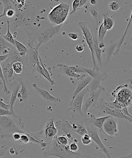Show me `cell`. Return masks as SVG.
<instances>
[{"mask_svg": "<svg viewBox=\"0 0 132 158\" xmlns=\"http://www.w3.org/2000/svg\"><path fill=\"white\" fill-rule=\"evenodd\" d=\"M88 9L90 10V12L92 14V15L94 18V19L96 20V24L98 25L99 24V21H98V18H99V13L96 9L94 8V7L90 6H88Z\"/></svg>", "mask_w": 132, "mask_h": 158, "instance_id": "obj_32", "label": "cell"}, {"mask_svg": "<svg viewBox=\"0 0 132 158\" xmlns=\"http://www.w3.org/2000/svg\"><path fill=\"white\" fill-rule=\"evenodd\" d=\"M29 47V49L28 48L27 53H28L29 62L34 67L38 59V49L33 48L30 46Z\"/></svg>", "mask_w": 132, "mask_h": 158, "instance_id": "obj_19", "label": "cell"}, {"mask_svg": "<svg viewBox=\"0 0 132 158\" xmlns=\"http://www.w3.org/2000/svg\"><path fill=\"white\" fill-rule=\"evenodd\" d=\"M92 35L93 36V46H94V50L95 54L96 55V59H97L98 64L100 65H102V50L99 48V42L98 40V31L97 27L94 26L93 29L90 30Z\"/></svg>", "mask_w": 132, "mask_h": 158, "instance_id": "obj_11", "label": "cell"}, {"mask_svg": "<svg viewBox=\"0 0 132 158\" xmlns=\"http://www.w3.org/2000/svg\"><path fill=\"white\" fill-rule=\"evenodd\" d=\"M10 48L7 47V46H4L1 50V53L3 55L8 54V53H10Z\"/></svg>", "mask_w": 132, "mask_h": 158, "instance_id": "obj_43", "label": "cell"}, {"mask_svg": "<svg viewBox=\"0 0 132 158\" xmlns=\"http://www.w3.org/2000/svg\"><path fill=\"white\" fill-rule=\"evenodd\" d=\"M106 31L107 30L104 27L103 23H102L99 27V33H98V40L99 43L103 42Z\"/></svg>", "mask_w": 132, "mask_h": 158, "instance_id": "obj_26", "label": "cell"}, {"mask_svg": "<svg viewBox=\"0 0 132 158\" xmlns=\"http://www.w3.org/2000/svg\"><path fill=\"white\" fill-rule=\"evenodd\" d=\"M69 148L70 151L75 152H78L79 148L77 144L74 142L69 145Z\"/></svg>", "mask_w": 132, "mask_h": 158, "instance_id": "obj_38", "label": "cell"}, {"mask_svg": "<svg viewBox=\"0 0 132 158\" xmlns=\"http://www.w3.org/2000/svg\"><path fill=\"white\" fill-rule=\"evenodd\" d=\"M13 70L12 67V64L7 70V78L8 82H10L15 79V77L13 75Z\"/></svg>", "mask_w": 132, "mask_h": 158, "instance_id": "obj_34", "label": "cell"}, {"mask_svg": "<svg viewBox=\"0 0 132 158\" xmlns=\"http://www.w3.org/2000/svg\"><path fill=\"white\" fill-rule=\"evenodd\" d=\"M105 90L104 87H100L96 91L90 92V96L87 99L83 106H82V111L83 113L87 116V110L93 105H96L102 92Z\"/></svg>", "mask_w": 132, "mask_h": 158, "instance_id": "obj_8", "label": "cell"}, {"mask_svg": "<svg viewBox=\"0 0 132 158\" xmlns=\"http://www.w3.org/2000/svg\"><path fill=\"white\" fill-rule=\"evenodd\" d=\"M54 124L58 133H64L66 135L68 133L73 134V133H75L73 131L71 126L69 123L68 121L62 119L57 121Z\"/></svg>", "mask_w": 132, "mask_h": 158, "instance_id": "obj_15", "label": "cell"}, {"mask_svg": "<svg viewBox=\"0 0 132 158\" xmlns=\"http://www.w3.org/2000/svg\"><path fill=\"white\" fill-rule=\"evenodd\" d=\"M88 92H89V87L88 85H87L77 95L73 101L72 105L66 111V113L72 111L79 117L86 118L87 116L84 115L82 111V103L84 96Z\"/></svg>", "mask_w": 132, "mask_h": 158, "instance_id": "obj_4", "label": "cell"}, {"mask_svg": "<svg viewBox=\"0 0 132 158\" xmlns=\"http://www.w3.org/2000/svg\"><path fill=\"white\" fill-rule=\"evenodd\" d=\"M4 39V38L2 37V35L0 33V54L1 53L2 48L4 46H7V43Z\"/></svg>", "mask_w": 132, "mask_h": 158, "instance_id": "obj_42", "label": "cell"}, {"mask_svg": "<svg viewBox=\"0 0 132 158\" xmlns=\"http://www.w3.org/2000/svg\"><path fill=\"white\" fill-rule=\"evenodd\" d=\"M3 17L2 15H0V18H1V17Z\"/></svg>", "mask_w": 132, "mask_h": 158, "instance_id": "obj_54", "label": "cell"}, {"mask_svg": "<svg viewBox=\"0 0 132 158\" xmlns=\"http://www.w3.org/2000/svg\"><path fill=\"white\" fill-rule=\"evenodd\" d=\"M81 141H82L83 145H89L92 143L91 138L87 133L84 134L82 136Z\"/></svg>", "mask_w": 132, "mask_h": 158, "instance_id": "obj_31", "label": "cell"}, {"mask_svg": "<svg viewBox=\"0 0 132 158\" xmlns=\"http://www.w3.org/2000/svg\"><path fill=\"white\" fill-rule=\"evenodd\" d=\"M57 66L59 67L61 72L65 73L66 75L72 77L76 78L78 80H82L86 76L85 75H81L77 74L70 68L69 66L59 64L57 65Z\"/></svg>", "mask_w": 132, "mask_h": 158, "instance_id": "obj_18", "label": "cell"}, {"mask_svg": "<svg viewBox=\"0 0 132 158\" xmlns=\"http://www.w3.org/2000/svg\"><path fill=\"white\" fill-rule=\"evenodd\" d=\"M20 87V85L19 84H17L16 85H15V87H13V89H12V93L10 102L11 107V109L12 110H13L14 104L17 97L18 92L19 91Z\"/></svg>", "mask_w": 132, "mask_h": 158, "instance_id": "obj_25", "label": "cell"}, {"mask_svg": "<svg viewBox=\"0 0 132 158\" xmlns=\"http://www.w3.org/2000/svg\"><path fill=\"white\" fill-rule=\"evenodd\" d=\"M117 119L112 116L105 121L103 126L104 134L107 137L113 139V136L119 134Z\"/></svg>", "mask_w": 132, "mask_h": 158, "instance_id": "obj_6", "label": "cell"}, {"mask_svg": "<svg viewBox=\"0 0 132 158\" xmlns=\"http://www.w3.org/2000/svg\"><path fill=\"white\" fill-rule=\"evenodd\" d=\"M68 122L71 126L72 130L75 133H77L81 136L87 133L86 127L84 126L82 121H68Z\"/></svg>", "mask_w": 132, "mask_h": 158, "instance_id": "obj_16", "label": "cell"}, {"mask_svg": "<svg viewBox=\"0 0 132 158\" xmlns=\"http://www.w3.org/2000/svg\"><path fill=\"white\" fill-rule=\"evenodd\" d=\"M87 116H88L87 118L84 119V121L87 122L91 124V126L96 127L103 133L104 132L102 129L103 126L104 122L108 118L111 117V115H109L104 117L96 118L92 114H88L87 113Z\"/></svg>", "mask_w": 132, "mask_h": 158, "instance_id": "obj_10", "label": "cell"}, {"mask_svg": "<svg viewBox=\"0 0 132 158\" xmlns=\"http://www.w3.org/2000/svg\"><path fill=\"white\" fill-rule=\"evenodd\" d=\"M15 114L14 111H7L0 107V115L11 116Z\"/></svg>", "mask_w": 132, "mask_h": 158, "instance_id": "obj_37", "label": "cell"}, {"mask_svg": "<svg viewBox=\"0 0 132 158\" xmlns=\"http://www.w3.org/2000/svg\"><path fill=\"white\" fill-rule=\"evenodd\" d=\"M12 67L14 73L16 74L20 75L23 71V64L20 61H15L12 64Z\"/></svg>", "mask_w": 132, "mask_h": 158, "instance_id": "obj_23", "label": "cell"}, {"mask_svg": "<svg viewBox=\"0 0 132 158\" xmlns=\"http://www.w3.org/2000/svg\"><path fill=\"white\" fill-rule=\"evenodd\" d=\"M9 152L10 154L11 155H14L16 153V152H15L14 148H11L9 150Z\"/></svg>", "mask_w": 132, "mask_h": 158, "instance_id": "obj_51", "label": "cell"}, {"mask_svg": "<svg viewBox=\"0 0 132 158\" xmlns=\"http://www.w3.org/2000/svg\"><path fill=\"white\" fill-rule=\"evenodd\" d=\"M87 134L90 136L92 140L96 144L99 149L100 151L104 153L107 158L111 157V153L109 150L102 143L98 133V128L93 127H87Z\"/></svg>", "mask_w": 132, "mask_h": 158, "instance_id": "obj_7", "label": "cell"}, {"mask_svg": "<svg viewBox=\"0 0 132 158\" xmlns=\"http://www.w3.org/2000/svg\"><path fill=\"white\" fill-rule=\"evenodd\" d=\"M75 49H76L77 51L81 52L83 51L84 50V47L83 44H78V45L76 46V47H75Z\"/></svg>", "mask_w": 132, "mask_h": 158, "instance_id": "obj_47", "label": "cell"}, {"mask_svg": "<svg viewBox=\"0 0 132 158\" xmlns=\"http://www.w3.org/2000/svg\"><path fill=\"white\" fill-rule=\"evenodd\" d=\"M38 58H39V61L40 64V65L43 67V69H44V73H45V75L46 76V79L47 80H48L49 82H50V84L52 85H53L55 84V82L52 79L51 77H50V75L49 74V72L47 70V69H46L45 66L44 65V64H43V62H42V60H41L40 56L39 54L38 55Z\"/></svg>", "mask_w": 132, "mask_h": 158, "instance_id": "obj_27", "label": "cell"}, {"mask_svg": "<svg viewBox=\"0 0 132 158\" xmlns=\"http://www.w3.org/2000/svg\"><path fill=\"white\" fill-rule=\"evenodd\" d=\"M21 134V133H13L12 135V137L13 138V140L15 141H19L20 138Z\"/></svg>", "mask_w": 132, "mask_h": 158, "instance_id": "obj_44", "label": "cell"}, {"mask_svg": "<svg viewBox=\"0 0 132 158\" xmlns=\"http://www.w3.org/2000/svg\"><path fill=\"white\" fill-rule=\"evenodd\" d=\"M99 47L100 50H103L105 48V45L103 42L99 43Z\"/></svg>", "mask_w": 132, "mask_h": 158, "instance_id": "obj_50", "label": "cell"}, {"mask_svg": "<svg viewBox=\"0 0 132 158\" xmlns=\"http://www.w3.org/2000/svg\"><path fill=\"white\" fill-rule=\"evenodd\" d=\"M103 16L104 17V22L103 23L105 30L107 31L111 30L114 25L113 20L109 17L108 13H104Z\"/></svg>", "mask_w": 132, "mask_h": 158, "instance_id": "obj_20", "label": "cell"}, {"mask_svg": "<svg viewBox=\"0 0 132 158\" xmlns=\"http://www.w3.org/2000/svg\"><path fill=\"white\" fill-rule=\"evenodd\" d=\"M105 105L103 107V111L104 114H109L115 118L126 119L130 123L132 122V118L128 117L123 114L121 108H116V107L111 106L105 102Z\"/></svg>", "mask_w": 132, "mask_h": 158, "instance_id": "obj_9", "label": "cell"}, {"mask_svg": "<svg viewBox=\"0 0 132 158\" xmlns=\"http://www.w3.org/2000/svg\"><path fill=\"white\" fill-rule=\"evenodd\" d=\"M0 78H1V81H2L4 84V87L2 90L3 92L4 93H5L6 94H10V90H9L8 88H7L6 85V82L5 79H4L3 74L2 67H1V64H0Z\"/></svg>", "mask_w": 132, "mask_h": 158, "instance_id": "obj_28", "label": "cell"}, {"mask_svg": "<svg viewBox=\"0 0 132 158\" xmlns=\"http://www.w3.org/2000/svg\"><path fill=\"white\" fill-rule=\"evenodd\" d=\"M120 6L119 3L116 1H113L109 4V8L112 11H116L119 9Z\"/></svg>", "mask_w": 132, "mask_h": 158, "instance_id": "obj_33", "label": "cell"}, {"mask_svg": "<svg viewBox=\"0 0 132 158\" xmlns=\"http://www.w3.org/2000/svg\"><path fill=\"white\" fill-rule=\"evenodd\" d=\"M15 14V11L14 9H9L6 11L4 16H6L9 18H13Z\"/></svg>", "mask_w": 132, "mask_h": 158, "instance_id": "obj_39", "label": "cell"}, {"mask_svg": "<svg viewBox=\"0 0 132 158\" xmlns=\"http://www.w3.org/2000/svg\"><path fill=\"white\" fill-rule=\"evenodd\" d=\"M87 0H80V2L78 10H79L80 8H81L82 6H84V4H86L87 2Z\"/></svg>", "mask_w": 132, "mask_h": 158, "instance_id": "obj_49", "label": "cell"}, {"mask_svg": "<svg viewBox=\"0 0 132 158\" xmlns=\"http://www.w3.org/2000/svg\"><path fill=\"white\" fill-rule=\"evenodd\" d=\"M33 67L35 69V70H36V71L40 75H41V76L44 77L45 78H46L45 75V73H44V69H43V67L40 65V64L39 58H38V59L36 65Z\"/></svg>", "mask_w": 132, "mask_h": 158, "instance_id": "obj_30", "label": "cell"}, {"mask_svg": "<svg viewBox=\"0 0 132 158\" xmlns=\"http://www.w3.org/2000/svg\"><path fill=\"white\" fill-rule=\"evenodd\" d=\"M15 133L31 134V132L24 126L18 124L13 118L9 115H0V133L2 139L12 137Z\"/></svg>", "mask_w": 132, "mask_h": 158, "instance_id": "obj_2", "label": "cell"}, {"mask_svg": "<svg viewBox=\"0 0 132 158\" xmlns=\"http://www.w3.org/2000/svg\"><path fill=\"white\" fill-rule=\"evenodd\" d=\"M70 6L63 2L53 7L48 15L52 23L60 25L66 19L68 16Z\"/></svg>", "mask_w": 132, "mask_h": 158, "instance_id": "obj_3", "label": "cell"}, {"mask_svg": "<svg viewBox=\"0 0 132 158\" xmlns=\"http://www.w3.org/2000/svg\"><path fill=\"white\" fill-rule=\"evenodd\" d=\"M92 79V77L91 76H90L86 78V79H84L82 80L80 82L78 83L76 90H75L74 93L72 95L71 100L68 104L69 106H71L72 103H73V101L75 99V98H76L77 95L80 92L82 91L88 85V84L91 82Z\"/></svg>", "mask_w": 132, "mask_h": 158, "instance_id": "obj_17", "label": "cell"}, {"mask_svg": "<svg viewBox=\"0 0 132 158\" xmlns=\"http://www.w3.org/2000/svg\"><path fill=\"white\" fill-rule=\"evenodd\" d=\"M20 84L21 88L20 92L18 93L17 97L19 99L20 102H22L28 98V93L27 87L23 82H21Z\"/></svg>", "mask_w": 132, "mask_h": 158, "instance_id": "obj_21", "label": "cell"}, {"mask_svg": "<svg viewBox=\"0 0 132 158\" xmlns=\"http://www.w3.org/2000/svg\"><path fill=\"white\" fill-rule=\"evenodd\" d=\"M70 68L73 70L76 73H85V71H84L83 69L80 68V67H79V66H69Z\"/></svg>", "mask_w": 132, "mask_h": 158, "instance_id": "obj_41", "label": "cell"}, {"mask_svg": "<svg viewBox=\"0 0 132 158\" xmlns=\"http://www.w3.org/2000/svg\"><path fill=\"white\" fill-rule=\"evenodd\" d=\"M32 86L36 90L38 94L45 100L50 102H61V98L55 97L52 96L47 90L44 89L39 88L36 84H32Z\"/></svg>", "mask_w": 132, "mask_h": 158, "instance_id": "obj_13", "label": "cell"}, {"mask_svg": "<svg viewBox=\"0 0 132 158\" xmlns=\"http://www.w3.org/2000/svg\"><path fill=\"white\" fill-rule=\"evenodd\" d=\"M0 107L4 110H7V111H14L13 110H11V107L10 103L8 104H6L2 102L1 100H0Z\"/></svg>", "mask_w": 132, "mask_h": 158, "instance_id": "obj_40", "label": "cell"}, {"mask_svg": "<svg viewBox=\"0 0 132 158\" xmlns=\"http://www.w3.org/2000/svg\"><path fill=\"white\" fill-rule=\"evenodd\" d=\"M31 134H27V133H21L20 138L19 142L21 143L24 144L28 143L30 142V138L29 135Z\"/></svg>", "mask_w": 132, "mask_h": 158, "instance_id": "obj_29", "label": "cell"}, {"mask_svg": "<svg viewBox=\"0 0 132 158\" xmlns=\"http://www.w3.org/2000/svg\"><path fill=\"white\" fill-rule=\"evenodd\" d=\"M57 133V130L55 127L53 119H49L47 122L44 130V135L45 139H53Z\"/></svg>", "mask_w": 132, "mask_h": 158, "instance_id": "obj_12", "label": "cell"}, {"mask_svg": "<svg viewBox=\"0 0 132 158\" xmlns=\"http://www.w3.org/2000/svg\"><path fill=\"white\" fill-rule=\"evenodd\" d=\"M68 36L69 37L71 38L73 40H76L79 38V36L76 33H70L69 34Z\"/></svg>", "mask_w": 132, "mask_h": 158, "instance_id": "obj_45", "label": "cell"}, {"mask_svg": "<svg viewBox=\"0 0 132 158\" xmlns=\"http://www.w3.org/2000/svg\"><path fill=\"white\" fill-rule=\"evenodd\" d=\"M78 25L82 30L84 37L87 41V45L91 50L92 58L93 64V69L99 70V68L96 65V60H95V53L93 46V36L89 28L87 26V23L85 21H81L78 23Z\"/></svg>", "mask_w": 132, "mask_h": 158, "instance_id": "obj_5", "label": "cell"}, {"mask_svg": "<svg viewBox=\"0 0 132 158\" xmlns=\"http://www.w3.org/2000/svg\"><path fill=\"white\" fill-rule=\"evenodd\" d=\"M4 153L2 151L1 149H0V157H2V156H4Z\"/></svg>", "mask_w": 132, "mask_h": 158, "instance_id": "obj_53", "label": "cell"}, {"mask_svg": "<svg viewBox=\"0 0 132 158\" xmlns=\"http://www.w3.org/2000/svg\"><path fill=\"white\" fill-rule=\"evenodd\" d=\"M80 2V0H74L73 1V4H72V7H73V10L70 12V15L73 14L77 10H78Z\"/></svg>", "mask_w": 132, "mask_h": 158, "instance_id": "obj_36", "label": "cell"}, {"mask_svg": "<svg viewBox=\"0 0 132 158\" xmlns=\"http://www.w3.org/2000/svg\"><path fill=\"white\" fill-rule=\"evenodd\" d=\"M61 27V25H58L56 27L47 29L45 31L42 32L39 36L40 44H38V47L42 43L46 42L59 32Z\"/></svg>", "mask_w": 132, "mask_h": 158, "instance_id": "obj_14", "label": "cell"}, {"mask_svg": "<svg viewBox=\"0 0 132 158\" xmlns=\"http://www.w3.org/2000/svg\"><path fill=\"white\" fill-rule=\"evenodd\" d=\"M121 111L123 113L124 115L128 117H132V116L130 115L129 114L128 111H127V109L126 107H123V108L121 109Z\"/></svg>", "mask_w": 132, "mask_h": 158, "instance_id": "obj_46", "label": "cell"}, {"mask_svg": "<svg viewBox=\"0 0 132 158\" xmlns=\"http://www.w3.org/2000/svg\"><path fill=\"white\" fill-rule=\"evenodd\" d=\"M15 47H16L20 56L22 57H24L28 52L27 48L23 44H21V43L19 42L16 39H15Z\"/></svg>", "mask_w": 132, "mask_h": 158, "instance_id": "obj_22", "label": "cell"}, {"mask_svg": "<svg viewBox=\"0 0 132 158\" xmlns=\"http://www.w3.org/2000/svg\"><path fill=\"white\" fill-rule=\"evenodd\" d=\"M58 142L62 145L66 146L69 145L68 139L65 135L57 136Z\"/></svg>", "mask_w": 132, "mask_h": 158, "instance_id": "obj_35", "label": "cell"}, {"mask_svg": "<svg viewBox=\"0 0 132 158\" xmlns=\"http://www.w3.org/2000/svg\"><path fill=\"white\" fill-rule=\"evenodd\" d=\"M90 3H91L92 5H95L96 4V0H90Z\"/></svg>", "mask_w": 132, "mask_h": 158, "instance_id": "obj_52", "label": "cell"}, {"mask_svg": "<svg viewBox=\"0 0 132 158\" xmlns=\"http://www.w3.org/2000/svg\"><path fill=\"white\" fill-rule=\"evenodd\" d=\"M9 55H3L2 56H0V62H4L8 59Z\"/></svg>", "mask_w": 132, "mask_h": 158, "instance_id": "obj_48", "label": "cell"}, {"mask_svg": "<svg viewBox=\"0 0 132 158\" xmlns=\"http://www.w3.org/2000/svg\"><path fill=\"white\" fill-rule=\"evenodd\" d=\"M7 33L6 35H2V37L6 40V41H8L10 44L15 46V38L13 37V35L11 33L10 30V21L7 20Z\"/></svg>", "mask_w": 132, "mask_h": 158, "instance_id": "obj_24", "label": "cell"}, {"mask_svg": "<svg viewBox=\"0 0 132 158\" xmlns=\"http://www.w3.org/2000/svg\"><path fill=\"white\" fill-rule=\"evenodd\" d=\"M57 135L47 142L46 145L42 149L43 155L45 157L50 156L61 158H79L80 152L70 151L69 145H62L58 142Z\"/></svg>", "mask_w": 132, "mask_h": 158, "instance_id": "obj_1", "label": "cell"}]
</instances>
